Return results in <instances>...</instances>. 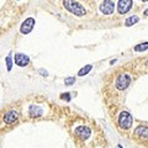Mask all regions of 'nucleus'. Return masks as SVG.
Returning <instances> with one entry per match:
<instances>
[{
	"instance_id": "6e6552de",
	"label": "nucleus",
	"mask_w": 148,
	"mask_h": 148,
	"mask_svg": "<svg viewBox=\"0 0 148 148\" xmlns=\"http://www.w3.org/2000/svg\"><path fill=\"white\" fill-rule=\"evenodd\" d=\"M14 62H15L16 66H18V67H26L27 64L30 63V58L27 57L26 54H24V53H17L15 56Z\"/></svg>"
},
{
	"instance_id": "2eb2a0df",
	"label": "nucleus",
	"mask_w": 148,
	"mask_h": 148,
	"mask_svg": "<svg viewBox=\"0 0 148 148\" xmlns=\"http://www.w3.org/2000/svg\"><path fill=\"white\" fill-rule=\"evenodd\" d=\"M6 69H8V72H10L11 69H12V57H11V52L9 53L6 56Z\"/></svg>"
},
{
	"instance_id": "ddd939ff",
	"label": "nucleus",
	"mask_w": 148,
	"mask_h": 148,
	"mask_svg": "<svg viewBox=\"0 0 148 148\" xmlns=\"http://www.w3.org/2000/svg\"><path fill=\"white\" fill-rule=\"evenodd\" d=\"M91 69H92V66H91V64H88V66L83 67L80 71L78 72V75H79V77H84V75H86V74L91 71Z\"/></svg>"
},
{
	"instance_id": "20e7f679",
	"label": "nucleus",
	"mask_w": 148,
	"mask_h": 148,
	"mask_svg": "<svg viewBox=\"0 0 148 148\" xmlns=\"http://www.w3.org/2000/svg\"><path fill=\"white\" fill-rule=\"evenodd\" d=\"M34 26H35V18L34 17H27L20 26V32L22 35L30 34V32L34 30Z\"/></svg>"
},
{
	"instance_id": "0eeeda50",
	"label": "nucleus",
	"mask_w": 148,
	"mask_h": 148,
	"mask_svg": "<svg viewBox=\"0 0 148 148\" xmlns=\"http://www.w3.org/2000/svg\"><path fill=\"white\" fill-rule=\"evenodd\" d=\"M18 117H20V115H18L17 111H15V110L8 111V112L4 115V122L5 123H14V122L17 121Z\"/></svg>"
},
{
	"instance_id": "dca6fc26",
	"label": "nucleus",
	"mask_w": 148,
	"mask_h": 148,
	"mask_svg": "<svg viewBox=\"0 0 148 148\" xmlns=\"http://www.w3.org/2000/svg\"><path fill=\"white\" fill-rule=\"evenodd\" d=\"M74 83H75V78L74 77H69V78H67V79L64 80V84L66 85H73Z\"/></svg>"
},
{
	"instance_id": "f03ea898",
	"label": "nucleus",
	"mask_w": 148,
	"mask_h": 148,
	"mask_svg": "<svg viewBox=\"0 0 148 148\" xmlns=\"http://www.w3.org/2000/svg\"><path fill=\"white\" fill-rule=\"evenodd\" d=\"M132 121H133V119L131 116V114L127 112V111H122V112L119 115V126H120V128L128 130L132 126Z\"/></svg>"
},
{
	"instance_id": "f3484780",
	"label": "nucleus",
	"mask_w": 148,
	"mask_h": 148,
	"mask_svg": "<svg viewBox=\"0 0 148 148\" xmlns=\"http://www.w3.org/2000/svg\"><path fill=\"white\" fill-rule=\"evenodd\" d=\"M71 98H72V95L69 94V92H63V94H61V99L66 100V101H69Z\"/></svg>"
},
{
	"instance_id": "1a4fd4ad",
	"label": "nucleus",
	"mask_w": 148,
	"mask_h": 148,
	"mask_svg": "<svg viewBox=\"0 0 148 148\" xmlns=\"http://www.w3.org/2000/svg\"><path fill=\"white\" fill-rule=\"evenodd\" d=\"M75 133H77V136L82 138V140H88V138L90 137V128L89 127H86V126H79V127H77L75 128Z\"/></svg>"
},
{
	"instance_id": "f257e3e1",
	"label": "nucleus",
	"mask_w": 148,
	"mask_h": 148,
	"mask_svg": "<svg viewBox=\"0 0 148 148\" xmlns=\"http://www.w3.org/2000/svg\"><path fill=\"white\" fill-rule=\"evenodd\" d=\"M63 6L67 9L69 12L74 14L75 16H84L86 14V10L82 6V4L78 1H72V0H66L63 1Z\"/></svg>"
},
{
	"instance_id": "9b49d317",
	"label": "nucleus",
	"mask_w": 148,
	"mask_h": 148,
	"mask_svg": "<svg viewBox=\"0 0 148 148\" xmlns=\"http://www.w3.org/2000/svg\"><path fill=\"white\" fill-rule=\"evenodd\" d=\"M135 135L141 138H148V127L146 126H138L135 131Z\"/></svg>"
},
{
	"instance_id": "423d86ee",
	"label": "nucleus",
	"mask_w": 148,
	"mask_h": 148,
	"mask_svg": "<svg viewBox=\"0 0 148 148\" xmlns=\"http://www.w3.org/2000/svg\"><path fill=\"white\" fill-rule=\"evenodd\" d=\"M132 5H133V3L131 0H120L117 3V11L120 14H126L127 11H130Z\"/></svg>"
},
{
	"instance_id": "a211bd4d",
	"label": "nucleus",
	"mask_w": 148,
	"mask_h": 148,
	"mask_svg": "<svg viewBox=\"0 0 148 148\" xmlns=\"http://www.w3.org/2000/svg\"><path fill=\"white\" fill-rule=\"evenodd\" d=\"M38 73H40V74H42V75H45V77H47V75H48V73L46 72L45 69H40V71H38Z\"/></svg>"
},
{
	"instance_id": "39448f33",
	"label": "nucleus",
	"mask_w": 148,
	"mask_h": 148,
	"mask_svg": "<svg viewBox=\"0 0 148 148\" xmlns=\"http://www.w3.org/2000/svg\"><path fill=\"white\" fill-rule=\"evenodd\" d=\"M114 8H115V4L111 0H105V1L100 4V11L104 15H111L114 12Z\"/></svg>"
},
{
	"instance_id": "4468645a",
	"label": "nucleus",
	"mask_w": 148,
	"mask_h": 148,
	"mask_svg": "<svg viewBox=\"0 0 148 148\" xmlns=\"http://www.w3.org/2000/svg\"><path fill=\"white\" fill-rule=\"evenodd\" d=\"M148 49V42H143V43H140L135 46V51L136 52H143V51Z\"/></svg>"
},
{
	"instance_id": "9d476101",
	"label": "nucleus",
	"mask_w": 148,
	"mask_h": 148,
	"mask_svg": "<svg viewBox=\"0 0 148 148\" xmlns=\"http://www.w3.org/2000/svg\"><path fill=\"white\" fill-rule=\"evenodd\" d=\"M29 115L31 117H40L41 115H42V109H41L40 106L32 105V106H30V109H29Z\"/></svg>"
},
{
	"instance_id": "aec40b11",
	"label": "nucleus",
	"mask_w": 148,
	"mask_h": 148,
	"mask_svg": "<svg viewBox=\"0 0 148 148\" xmlns=\"http://www.w3.org/2000/svg\"><path fill=\"white\" fill-rule=\"evenodd\" d=\"M116 148H122V146H117V147H116Z\"/></svg>"
},
{
	"instance_id": "7ed1b4c3",
	"label": "nucleus",
	"mask_w": 148,
	"mask_h": 148,
	"mask_svg": "<svg viewBox=\"0 0 148 148\" xmlns=\"http://www.w3.org/2000/svg\"><path fill=\"white\" fill-rule=\"evenodd\" d=\"M130 84H131V75H130V74H122L116 80V88L119 90L127 89Z\"/></svg>"
},
{
	"instance_id": "6ab92c4d",
	"label": "nucleus",
	"mask_w": 148,
	"mask_h": 148,
	"mask_svg": "<svg viewBox=\"0 0 148 148\" xmlns=\"http://www.w3.org/2000/svg\"><path fill=\"white\" fill-rule=\"evenodd\" d=\"M145 15H148V9H146V10H145Z\"/></svg>"
},
{
	"instance_id": "f8f14e48",
	"label": "nucleus",
	"mask_w": 148,
	"mask_h": 148,
	"mask_svg": "<svg viewBox=\"0 0 148 148\" xmlns=\"http://www.w3.org/2000/svg\"><path fill=\"white\" fill-rule=\"evenodd\" d=\"M138 21H140V17H138L137 15H132V16H130L128 18H126V21H125V26H132V25L137 24Z\"/></svg>"
}]
</instances>
